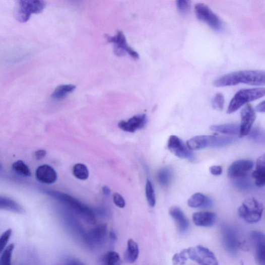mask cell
<instances>
[{
  "mask_svg": "<svg viewBox=\"0 0 265 265\" xmlns=\"http://www.w3.org/2000/svg\"><path fill=\"white\" fill-rule=\"evenodd\" d=\"M265 74L263 71H240L226 74L214 82L217 87L231 86L239 84L261 86L265 84Z\"/></svg>",
  "mask_w": 265,
  "mask_h": 265,
  "instance_id": "6da1fadb",
  "label": "cell"
},
{
  "mask_svg": "<svg viewBox=\"0 0 265 265\" xmlns=\"http://www.w3.org/2000/svg\"><path fill=\"white\" fill-rule=\"evenodd\" d=\"M236 139L235 138L231 137L199 136L188 140L186 146L191 151L208 147L222 148L233 144L236 141Z\"/></svg>",
  "mask_w": 265,
  "mask_h": 265,
  "instance_id": "7a4b0ae2",
  "label": "cell"
},
{
  "mask_svg": "<svg viewBox=\"0 0 265 265\" xmlns=\"http://www.w3.org/2000/svg\"><path fill=\"white\" fill-rule=\"evenodd\" d=\"M264 94L265 90L263 88L239 90L231 100L227 110V113L231 114L245 104L262 98Z\"/></svg>",
  "mask_w": 265,
  "mask_h": 265,
  "instance_id": "3957f363",
  "label": "cell"
},
{
  "mask_svg": "<svg viewBox=\"0 0 265 265\" xmlns=\"http://www.w3.org/2000/svg\"><path fill=\"white\" fill-rule=\"evenodd\" d=\"M47 194L67 204L88 224H94L96 223V216L94 213L79 201L59 192L49 191Z\"/></svg>",
  "mask_w": 265,
  "mask_h": 265,
  "instance_id": "277c9868",
  "label": "cell"
},
{
  "mask_svg": "<svg viewBox=\"0 0 265 265\" xmlns=\"http://www.w3.org/2000/svg\"><path fill=\"white\" fill-rule=\"evenodd\" d=\"M46 7V3L41 0H21L17 2L16 17L19 22H27L32 14H40Z\"/></svg>",
  "mask_w": 265,
  "mask_h": 265,
  "instance_id": "5b68a950",
  "label": "cell"
},
{
  "mask_svg": "<svg viewBox=\"0 0 265 265\" xmlns=\"http://www.w3.org/2000/svg\"><path fill=\"white\" fill-rule=\"evenodd\" d=\"M263 206L254 198L247 199L244 201L238 210L239 217L249 223L258 222L261 218Z\"/></svg>",
  "mask_w": 265,
  "mask_h": 265,
  "instance_id": "8992f818",
  "label": "cell"
},
{
  "mask_svg": "<svg viewBox=\"0 0 265 265\" xmlns=\"http://www.w3.org/2000/svg\"><path fill=\"white\" fill-rule=\"evenodd\" d=\"M220 229L224 249L232 255L236 254L241 245L238 231L232 226L226 224H222Z\"/></svg>",
  "mask_w": 265,
  "mask_h": 265,
  "instance_id": "52a82bcc",
  "label": "cell"
},
{
  "mask_svg": "<svg viewBox=\"0 0 265 265\" xmlns=\"http://www.w3.org/2000/svg\"><path fill=\"white\" fill-rule=\"evenodd\" d=\"M187 258L201 265H219L215 254L203 246L197 245L185 249Z\"/></svg>",
  "mask_w": 265,
  "mask_h": 265,
  "instance_id": "ba28073f",
  "label": "cell"
},
{
  "mask_svg": "<svg viewBox=\"0 0 265 265\" xmlns=\"http://www.w3.org/2000/svg\"><path fill=\"white\" fill-rule=\"evenodd\" d=\"M196 16L198 20L205 23L216 32L223 30V23L219 17L207 6L198 4L195 6Z\"/></svg>",
  "mask_w": 265,
  "mask_h": 265,
  "instance_id": "9c48e42d",
  "label": "cell"
},
{
  "mask_svg": "<svg viewBox=\"0 0 265 265\" xmlns=\"http://www.w3.org/2000/svg\"><path fill=\"white\" fill-rule=\"evenodd\" d=\"M107 232V225L99 224L84 235L85 242L91 248L101 247L106 242Z\"/></svg>",
  "mask_w": 265,
  "mask_h": 265,
  "instance_id": "30bf717a",
  "label": "cell"
},
{
  "mask_svg": "<svg viewBox=\"0 0 265 265\" xmlns=\"http://www.w3.org/2000/svg\"><path fill=\"white\" fill-rule=\"evenodd\" d=\"M107 39L109 42L114 44V52L116 55L122 56L127 52L132 58L139 59V53L127 45L125 37L122 32L118 31L114 36H108Z\"/></svg>",
  "mask_w": 265,
  "mask_h": 265,
  "instance_id": "8fae6325",
  "label": "cell"
},
{
  "mask_svg": "<svg viewBox=\"0 0 265 265\" xmlns=\"http://www.w3.org/2000/svg\"><path fill=\"white\" fill-rule=\"evenodd\" d=\"M167 148L170 153L180 159L191 160L193 158L192 151L177 136H171L169 137Z\"/></svg>",
  "mask_w": 265,
  "mask_h": 265,
  "instance_id": "7c38bea8",
  "label": "cell"
},
{
  "mask_svg": "<svg viewBox=\"0 0 265 265\" xmlns=\"http://www.w3.org/2000/svg\"><path fill=\"white\" fill-rule=\"evenodd\" d=\"M240 137L248 136L256 119L255 110L250 104L246 105L241 112Z\"/></svg>",
  "mask_w": 265,
  "mask_h": 265,
  "instance_id": "4fadbf2b",
  "label": "cell"
},
{
  "mask_svg": "<svg viewBox=\"0 0 265 265\" xmlns=\"http://www.w3.org/2000/svg\"><path fill=\"white\" fill-rule=\"evenodd\" d=\"M253 165V162L249 160L236 161L228 168V176L233 179L245 177L252 169Z\"/></svg>",
  "mask_w": 265,
  "mask_h": 265,
  "instance_id": "5bb4252c",
  "label": "cell"
},
{
  "mask_svg": "<svg viewBox=\"0 0 265 265\" xmlns=\"http://www.w3.org/2000/svg\"><path fill=\"white\" fill-rule=\"evenodd\" d=\"M251 240L255 250V257L259 265H265V236L260 231H253L250 234Z\"/></svg>",
  "mask_w": 265,
  "mask_h": 265,
  "instance_id": "9a60e30c",
  "label": "cell"
},
{
  "mask_svg": "<svg viewBox=\"0 0 265 265\" xmlns=\"http://www.w3.org/2000/svg\"><path fill=\"white\" fill-rule=\"evenodd\" d=\"M147 122V118L145 114L136 115L127 121H121L119 124V127L123 130L134 132L138 129L143 128Z\"/></svg>",
  "mask_w": 265,
  "mask_h": 265,
  "instance_id": "2e32d148",
  "label": "cell"
},
{
  "mask_svg": "<svg viewBox=\"0 0 265 265\" xmlns=\"http://www.w3.org/2000/svg\"><path fill=\"white\" fill-rule=\"evenodd\" d=\"M169 214L174 220L179 231L181 233L186 232L190 223L180 208L173 206L170 208Z\"/></svg>",
  "mask_w": 265,
  "mask_h": 265,
  "instance_id": "e0dca14e",
  "label": "cell"
},
{
  "mask_svg": "<svg viewBox=\"0 0 265 265\" xmlns=\"http://www.w3.org/2000/svg\"><path fill=\"white\" fill-rule=\"evenodd\" d=\"M35 175L38 180L46 184L53 183L57 179V174L55 170L48 165L38 167Z\"/></svg>",
  "mask_w": 265,
  "mask_h": 265,
  "instance_id": "ac0fdd59",
  "label": "cell"
},
{
  "mask_svg": "<svg viewBox=\"0 0 265 265\" xmlns=\"http://www.w3.org/2000/svg\"><path fill=\"white\" fill-rule=\"evenodd\" d=\"M192 219L196 226L210 228L214 225L216 221V215L213 212H200L194 213Z\"/></svg>",
  "mask_w": 265,
  "mask_h": 265,
  "instance_id": "d6986e66",
  "label": "cell"
},
{
  "mask_svg": "<svg viewBox=\"0 0 265 265\" xmlns=\"http://www.w3.org/2000/svg\"><path fill=\"white\" fill-rule=\"evenodd\" d=\"M256 185L263 187L265 184V156H260L257 160L256 169L252 173Z\"/></svg>",
  "mask_w": 265,
  "mask_h": 265,
  "instance_id": "ffe728a7",
  "label": "cell"
},
{
  "mask_svg": "<svg viewBox=\"0 0 265 265\" xmlns=\"http://www.w3.org/2000/svg\"><path fill=\"white\" fill-rule=\"evenodd\" d=\"M189 207L193 208H208L213 206V202L202 193H196L192 195L187 201Z\"/></svg>",
  "mask_w": 265,
  "mask_h": 265,
  "instance_id": "44dd1931",
  "label": "cell"
},
{
  "mask_svg": "<svg viewBox=\"0 0 265 265\" xmlns=\"http://www.w3.org/2000/svg\"><path fill=\"white\" fill-rule=\"evenodd\" d=\"M210 129L223 135L233 136L240 135V124L236 123L214 125Z\"/></svg>",
  "mask_w": 265,
  "mask_h": 265,
  "instance_id": "7402d4cb",
  "label": "cell"
},
{
  "mask_svg": "<svg viewBox=\"0 0 265 265\" xmlns=\"http://www.w3.org/2000/svg\"><path fill=\"white\" fill-rule=\"evenodd\" d=\"M139 253L138 244L134 239H129L127 241L126 249L124 253L125 261L129 263L135 262L138 259Z\"/></svg>",
  "mask_w": 265,
  "mask_h": 265,
  "instance_id": "603a6c76",
  "label": "cell"
},
{
  "mask_svg": "<svg viewBox=\"0 0 265 265\" xmlns=\"http://www.w3.org/2000/svg\"><path fill=\"white\" fill-rule=\"evenodd\" d=\"M0 210H5L16 214L25 213L24 208L15 201L8 197L0 196Z\"/></svg>",
  "mask_w": 265,
  "mask_h": 265,
  "instance_id": "cb8c5ba5",
  "label": "cell"
},
{
  "mask_svg": "<svg viewBox=\"0 0 265 265\" xmlns=\"http://www.w3.org/2000/svg\"><path fill=\"white\" fill-rule=\"evenodd\" d=\"M100 265H122V260L119 254L115 251H108L104 254L99 260Z\"/></svg>",
  "mask_w": 265,
  "mask_h": 265,
  "instance_id": "d4e9b609",
  "label": "cell"
},
{
  "mask_svg": "<svg viewBox=\"0 0 265 265\" xmlns=\"http://www.w3.org/2000/svg\"><path fill=\"white\" fill-rule=\"evenodd\" d=\"M76 89V86L73 85H63L56 88L53 92L51 97L56 100H59L65 98L68 94L73 92Z\"/></svg>",
  "mask_w": 265,
  "mask_h": 265,
  "instance_id": "484cf974",
  "label": "cell"
},
{
  "mask_svg": "<svg viewBox=\"0 0 265 265\" xmlns=\"http://www.w3.org/2000/svg\"><path fill=\"white\" fill-rule=\"evenodd\" d=\"M73 174L76 178L82 180L87 179L89 176V170L87 166L81 163L75 164L73 166Z\"/></svg>",
  "mask_w": 265,
  "mask_h": 265,
  "instance_id": "4316f807",
  "label": "cell"
},
{
  "mask_svg": "<svg viewBox=\"0 0 265 265\" xmlns=\"http://www.w3.org/2000/svg\"><path fill=\"white\" fill-rule=\"evenodd\" d=\"M12 168L18 175L24 177H30L31 173L29 167L22 161H18L13 163Z\"/></svg>",
  "mask_w": 265,
  "mask_h": 265,
  "instance_id": "83f0119b",
  "label": "cell"
},
{
  "mask_svg": "<svg viewBox=\"0 0 265 265\" xmlns=\"http://www.w3.org/2000/svg\"><path fill=\"white\" fill-rule=\"evenodd\" d=\"M146 195L149 205L155 207L156 203V194L152 183L148 179L146 185Z\"/></svg>",
  "mask_w": 265,
  "mask_h": 265,
  "instance_id": "f1b7e54d",
  "label": "cell"
},
{
  "mask_svg": "<svg viewBox=\"0 0 265 265\" xmlns=\"http://www.w3.org/2000/svg\"><path fill=\"white\" fill-rule=\"evenodd\" d=\"M172 177V172L167 168H164L160 170L158 175L159 183L163 186H168Z\"/></svg>",
  "mask_w": 265,
  "mask_h": 265,
  "instance_id": "f546056e",
  "label": "cell"
},
{
  "mask_svg": "<svg viewBox=\"0 0 265 265\" xmlns=\"http://www.w3.org/2000/svg\"><path fill=\"white\" fill-rule=\"evenodd\" d=\"M14 248V244H11L5 249L0 257V265L12 264V258Z\"/></svg>",
  "mask_w": 265,
  "mask_h": 265,
  "instance_id": "4dcf8cb0",
  "label": "cell"
},
{
  "mask_svg": "<svg viewBox=\"0 0 265 265\" xmlns=\"http://www.w3.org/2000/svg\"><path fill=\"white\" fill-rule=\"evenodd\" d=\"M248 135L249 138L256 143L264 144V134L263 130L260 127L251 128Z\"/></svg>",
  "mask_w": 265,
  "mask_h": 265,
  "instance_id": "1f68e13d",
  "label": "cell"
},
{
  "mask_svg": "<svg viewBox=\"0 0 265 265\" xmlns=\"http://www.w3.org/2000/svg\"><path fill=\"white\" fill-rule=\"evenodd\" d=\"M176 7L179 13L185 16L190 12L191 2L187 0H178L176 2Z\"/></svg>",
  "mask_w": 265,
  "mask_h": 265,
  "instance_id": "d6a6232c",
  "label": "cell"
},
{
  "mask_svg": "<svg viewBox=\"0 0 265 265\" xmlns=\"http://www.w3.org/2000/svg\"><path fill=\"white\" fill-rule=\"evenodd\" d=\"M225 99L221 93L216 94L212 100V106L215 110L222 111L224 106Z\"/></svg>",
  "mask_w": 265,
  "mask_h": 265,
  "instance_id": "836d02e7",
  "label": "cell"
},
{
  "mask_svg": "<svg viewBox=\"0 0 265 265\" xmlns=\"http://www.w3.org/2000/svg\"><path fill=\"white\" fill-rule=\"evenodd\" d=\"M12 234V229H9L0 236V254L6 248V246L11 237Z\"/></svg>",
  "mask_w": 265,
  "mask_h": 265,
  "instance_id": "e575fe53",
  "label": "cell"
},
{
  "mask_svg": "<svg viewBox=\"0 0 265 265\" xmlns=\"http://www.w3.org/2000/svg\"><path fill=\"white\" fill-rule=\"evenodd\" d=\"M187 258L185 249H184L174 255L172 261L174 265H183L185 263Z\"/></svg>",
  "mask_w": 265,
  "mask_h": 265,
  "instance_id": "d590c367",
  "label": "cell"
},
{
  "mask_svg": "<svg viewBox=\"0 0 265 265\" xmlns=\"http://www.w3.org/2000/svg\"><path fill=\"white\" fill-rule=\"evenodd\" d=\"M113 203L118 207L123 208L125 206V202L123 197L118 193L113 195Z\"/></svg>",
  "mask_w": 265,
  "mask_h": 265,
  "instance_id": "8d00e7d4",
  "label": "cell"
},
{
  "mask_svg": "<svg viewBox=\"0 0 265 265\" xmlns=\"http://www.w3.org/2000/svg\"><path fill=\"white\" fill-rule=\"evenodd\" d=\"M210 171L214 176H220L223 172L222 167L221 166H212L210 168Z\"/></svg>",
  "mask_w": 265,
  "mask_h": 265,
  "instance_id": "74e56055",
  "label": "cell"
},
{
  "mask_svg": "<svg viewBox=\"0 0 265 265\" xmlns=\"http://www.w3.org/2000/svg\"><path fill=\"white\" fill-rule=\"evenodd\" d=\"M47 155L46 151L45 150H39L36 151L34 156L36 160H41L44 158Z\"/></svg>",
  "mask_w": 265,
  "mask_h": 265,
  "instance_id": "f35d334b",
  "label": "cell"
},
{
  "mask_svg": "<svg viewBox=\"0 0 265 265\" xmlns=\"http://www.w3.org/2000/svg\"><path fill=\"white\" fill-rule=\"evenodd\" d=\"M66 265H85L81 261L75 259V258H70L68 259L66 261Z\"/></svg>",
  "mask_w": 265,
  "mask_h": 265,
  "instance_id": "ab89813d",
  "label": "cell"
},
{
  "mask_svg": "<svg viewBox=\"0 0 265 265\" xmlns=\"http://www.w3.org/2000/svg\"><path fill=\"white\" fill-rule=\"evenodd\" d=\"M255 110L258 112L264 113V101H262L259 103L255 108Z\"/></svg>",
  "mask_w": 265,
  "mask_h": 265,
  "instance_id": "60d3db41",
  "label": "cell"
},
{
  "mask_svg": "<svg viewBox=\"0 0 265 265\" xmlns=\"http://www.w3.org/2000/svg\"><path fill=\"white\" fill-rule=\"evenodd\" d=\"M103 191L106 195H109L110 192V189L107 186H104V187H103Z\"/></svg>",
  "mask_w": 265,
  "mask_h": 265,
  "instance_id": "b9f144b4",
  "label": "cell"
},
{
  "mask_svg": "<svg viewBox=\"0 0 265 265\" xmlns=\"http://www.w3.org/2000/svg\"><path fill=\"white\" fill-rule=\"evenodd\" d=\"M2 168V165H0V170H1Z\"/></svg>",
  "mask_w": 265,
  "mask_h": 265,
  "instance_id": "7bdbcfd3",
  "label": "cell"
}]
</instances>
